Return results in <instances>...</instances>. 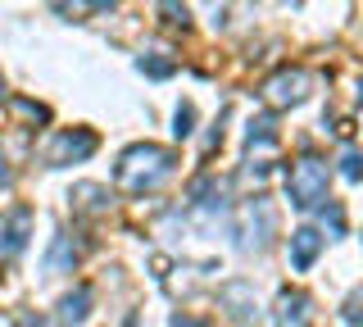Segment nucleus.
I'll return each instance as SVG.
<instances>
[{
	"label": "nucleus",
	"instance_id": "obj_17",
	"mask_svg": "<svg viewBox=\"0 0 363 327\" xmlns=\"http://www.w3.org/2000/svg\"><path fill=\"white\" fill-rule=\"evenodd\" d=\"M9 105H14L23 118H32V123H45V118H50V109H45V105H37V100H23V96H14Z\"/></svg>",
	"mask_w": 363,
	"mask_h": 327
},
{
	"label": "nucleus",
	"instance_id": "obj_9",
	"mask_svg": "<svg viewBox=\"0 0 363 327\" xmlns=\"http://www.w3.org/2000/svg\"><path fill=\"white\" fill-rule=\"evenodd\" d=\"M318 250H323V232H318V228H300V232H291V264L300 268V273H309V268H313Z\"/></svg>",
	"mask_w": 363,
	"mask_h": 327
},
{
	"label": "nucleus",
	"instance_id": "obj_13",
	"mask_svg": "<svg viewBox=\"0 0 363 327\" xmlns=\"http://www.w3.org/2000/svg\"><path fill=\"white\" fill-rule=\"evenodd\" d=\"M105 196H109L105 187L82 182V187H73V196H68V200H73L77 209H86V214H105V209H109V205H105Z\"/></svg>",
	"mask_w": 363,
	"mask_h": 327
},
{
	"label": "nucleus",
	"instance_id": "obj_22",
	"mask_svg": "<svg viewBox=\"0 0 363 327\" xmlns=\"http://www.w3.org/2000/svg\"><path fill=\"white\" fill-rule=\"evenodd\" d=\"M9 182V168H5V150H0V187Z\"/></svg>",
	"mask_w": 363,
	"mask_h": 327
},
{
	"label": "nucleus",
	"instance_id": "obj_18",
	"mask_svg": "<svg viewBox=\"0 0 363 327\" xmlns=\"http://www.w3.org/2000/svg\"><path fill=\"white\" fill-rule=\"evenodd\" d=\"M345 323H350V327H363V287L350 291V300H345Z\"/></svg>",
	"mask_w": 363,
	"mask_h": 327
},
{
	"label": "nucleus",
	"instance_id": "obj_14",
	"mask_svg": "<svg viewBox=\"0 0 363 327\" xmlns=\"http://www.w3.org/2000/svg\"><path fill=\"white\" fill-rule=\"evenodd\" d=\"M191 132H196V109H191V100H182L177 114H173V137L182 141V137H191Z\"/></svg>",
	"mask_w": 363,
	"mask_h": 327
},
{
	"label": "nucleus",
	"instance_id": "obj_20",
	"mask_svg": "<svg viewBox=\"0 0 363 327\" xmlns=\"http://www.w3.org/2000/svg\"><path fill=\"white\" fill-rule=\"evenodd\" d=\"M14 327H45V323L32 318V314H14Z\"/></svg>",
	"mask_w": 363,
	"mask_h": 327
},
{
	"label": "nucleus",
	"instance_id": "obj_23",
	"mask_svg": "<svg viewBox=\"0 0 363 327\" xmlns=\"http://www.w3.org/2000/svg\"><path fill=\"white\" fill-rule=\"evenodd\" d=\"M0 100H5V77H0Z\"/></svg>",
	"mask_w": 363,
	"mask_h": 327
},
{
	"label": "nucleus",
	"instance_id": "obj_12",
	"mask_svg": "<svg viewBox=\"0 0 363 327\" xmlns=\"http://www.w3.org/2000/svg\"><path fill=\"white\" fill-rule=\"evenodd\" d=\"M136 69H141L145 77H173L177 73V60L168 50H145L141 60H136Z\"/></svg>",
	"mask_w": 363,
	"mask_h": 327
},
{
	"label": "nucleus",
	"instance_id": "obj_4",
	"mask_svg": "<svg viewBox=\"0 0 363 327\" xmlns=\"http://www.w3.org/2000/svg\"><path fill=\"white\" fill-rule=\"evenodd\" d=\"M272 232H277V209H272V200L255 196L241 214V245L245 250H268Z\"/></svg>",
	"mask_w": 363,
	"mask_h": 327
},
{
	"label": "nucleus",
	"instance_id": "obj_15",
	"mask_svg": "<svg viewBox=\"0 0 363 327\" xmlns=\"http://www.w3.org/2000/svg\"><path fill=\"white\" fill-rule=\"evenodd\" d=\"M340 177H345V182H363V155L359 150L340 155Z\"/></svg>",
	"mask_w": 363,
	"mask_h": 327
},
{
	"label": "nucleus",
	"instance_id": "obj_11",
	"mask_svg": "<svg viewBox=\"0 0 363 327\" xmlns=\"http://www.w3.org/2000/svg\"><path fill=\"white\" fill-rule=\"evenodd\" d=\"M91 300H96V296H91V287H77V291H68V296L60 300V323H68V327H73V323H86V314H91Z\"/></svg>",
	"mask_w": 363,
	"mask_h": 327
},
{
	"label": "nucleus",
	"instance_id": "obj_7",
	"mask_svg": "<svg viewBox=\"0 0 363 327\" xmlns=\"http://www.w3.org/2000/svg\"><path fill=\"white\" fill-rule=\"evenodd\" d=\"M28 228H32V209L18 205V209L5 218V228H0V255H5V259L23 255V245H28Z\"/></svg>",
	"mask_w": 363,
	"mask_h": 327
},
{
	"label": "nucleus",
	"instance_id": "obj_16",
	"mask_svg": "<svg viewBox=\"0 0 363 327\" xmlns=\"http://www.w3.org/2000/svg\"><path fill=\"white\" fill-rule=\"evenodd\" d=\"M318 218H323V228H332V236H340V232H345V209H340L336 200H327Z\"/></svg>",
	"mask_w": 363,
	"mask_h": 327
},
{
	"label": "nucleus",
	"instance_id": "obj_6",
	"mask_svg": "<svg viewBox=\"0 0 363 327\" xmlns=\"http://www.w3.org/2000/svg\"><path fill=\"white\" fill-rule=\"evenodd\" d=\"M218 304L227 314H232L236 323H259V300H255V287H250V282H227V287L218 291Z\"/></svg>",
	"mask_w": 363,
	"mask_h": 327
},
{
	"label": "nucleus",
	"instance_id": "obj_2",
	"mask_svg": "<svg viewBox=\"0 0 363 327\" xmlns=\"http://www.w3.org/2000/svg\"><path fill=\"white\" fill-rule=\"evenodd\" d=\"M327 177H332V168L327 160H318V155H304L300 164H291L286 173V196L295 209H318L327 200Z\"/></svg>",
	"mask_w": 363,
	"mask_h": 327
},
{
	"label": "nucleus",
	"instance_id": "obj_24",
	"mask_svg": "<svg viewBox=\"0 0 363 327\" xmlns=\"http://www.w3.org/2000/svg\"><path fill=\"white\" fill-rule=\"evenodd\" d=\"M359 100H363V92H359Z\"/></svg>",
	"mask_w": 363,
	"mask_h": 327
},
{
	"label": "nucleus",
	"instance_id": "obj_8",
	"mask_svg": "<svg viewBox=\"0 0 363 327\" xmlns=\"http://www.w3.org/2000/svg\"><path fill=\"white\" fill-rule=\"evenodd\" d=\"M313 318V300L304 291H281L277 296V327H309Z\"/></svg>",
	"mask_w": 363,
	"mask_h": 327
},
{
	"label": "nucleus",
	"instance_id": "obj_3",
	"mask_svg": "<svg viewBox=\"0 0 363 327\" xmlns=\"http://www.w3.org/2000/svg\"><path fill=\"white\" fill-rule=\"evenodd\" d=\"M313 92V73L300 69V64H281L277 73L264 82V100L272 109H291V105H304Z\"/></svg>",
	"mask_w": 363,
	"mask_h": 327
},
{
	"label": "nucleus",
	"instance_id": "obj_21",
	"mask_svg": "<svg viewBox=\"0 0 363 327\" xmlns=\"http://www.w3.org/2000/svg\"><path fill=\"white\" fill-rule=\"evenodd\" d=\"M173 327H204V323H200V318H191V314H177Z\"/></svg>",
	"mask_w": 363,
	"mask_h": 327
},
{
	"label": "nucleus",
	"instance_id": "obj_10",
	"mask_svg": "<svg viewBox=\"0 0 363 327\" xmlns=\"http://www.w3.org/2000/svg\"><path fill=\"white\" fill-rule=\"evenodd\" d=\"M73 264H77V245H73V236H55L50 241V250H45V273H73Z\"/></svg>",
	"mask_w": 363,
	"mask_h": 327
},
{
	"label": "nucleus",
	"instance_id": "obj_1",
	"mask_svg": "<svg viewBox=\"0 0 363 327\" xmlns=\"http://www.w3.org/2000/svg\"><path fill=\"white\" fill-rule=\"evenodd\" d=\"M173 150L164 145H150V141H136L118 155V168H113V182H118L128 196H145V191H159L173 177Z\"/></svg>",
	"mask_w": 363,
	"mask_h": 327
},
{
	"label": "nucleus",
	"instance_id": "obj_5",
	"mask_svg": "<svg viewBox=\"0 0 363 327\" xmlns=\"http://www.w3.org/2000/svg\"><path fill=\"white\" fill-rule=\"evenodd\" d=\"M96 155V132L91 128H73V132H55L50 150H45V164L50 168H68V164H82Z\"/></svg>",
	"mask_w": 363,
	"mask_h": 327
},
{
	"label": "nucleus",
	"instance_id": "obj_19",
	"mask_svg": "<svg viewBox=\"0 0 363 327\" xmlns=\"http://www.w3.org/2000/svg\"><path fill=\"white\" fill-rule=\"evenodd\" d=\"M164 14L168 23H186V5H164Z\"/></svg>",
	"mask_w": 363,
	"mask_h": 327
}]
</instances>
